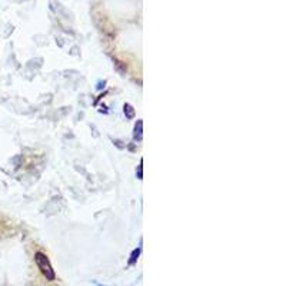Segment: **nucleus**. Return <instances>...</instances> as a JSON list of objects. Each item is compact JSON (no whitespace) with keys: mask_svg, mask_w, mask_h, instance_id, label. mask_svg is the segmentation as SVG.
<instances>
[{"mask_svg":"<svg viewBox=\"0 0 286 286\" xmlns=\"http://www.w3.org/2000/svg\"><path fill=\"white\" fill-rule=\"evenodd\" d=\"M35 262L40 269V272L43 273V276L46 277L48 280H55L56 279V273H55L53 267L50 265L49 257L46 256L43 252H36L35 253Z\"/></svg>","mask_w":286,"mask_h":286,"instance_id":"f257e3e1","label":"nucleus"},{"mask_svg":"<svg viewBox=\"0 0 286 286\" xmlns=\"http://www.w3.org/2000/svg\"><path fill=\"white\" fill-rule=\"evenodd\" d=\"M133 138L135 140H142L143 139V122L142 120H138L136 125H135V129H133Z\"/></svg>","mask_w":286,"mask_h":286,"instance_id":"f03ea898","label":"nucleus"},{"mask_svg":"<svg viewBox=\"0 0 286 286\" xmlns=\"http://www.w3.org/2000/svg\"><path fill=\"white\" fill-rule=\"evenodd\" d=\"M123 112H125V116H126L128 119L135 118V109L132 108L129 103H126V105L123 106Z\"/></svg>","mask_w":286,"mask_h":286,"instance_id":"7ed1b4c3","label":"nucleus"},{"mask_svg":"<svg viewBox=\"0 0 286 286\" xmlns=\"http://www.w3.org/2000/svg\"><path fill=\"white\" fill-rule=\"evenodd\" d=\"M139 253H140V249H135V250H133V253H132V256H130V260H129V263H130V265H133V263L138 260Z\"/></svg>","mask_w":286,"mask_h":286,"instance_id":"20e7f679","label":"nucleus"},{"mask_svg":"<svg viewBox=\"0 0 286 286\" xmlns=\"http://www.w3.org/2000/svg\"><path fill=\"white\" fill-rule=\"evenodd\" d=\"M136 175H138V179H143V160H140V163H139Z\"/></svg>","mask_w":286,"mask_h":286,"instance_id":"39448f33","label":"nucleus"}]
</instances>
